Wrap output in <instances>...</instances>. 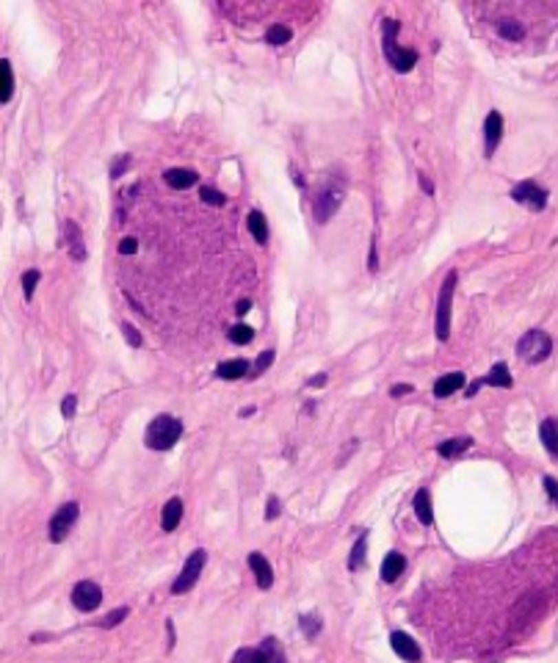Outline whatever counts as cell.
Listing matches in <instances>:
<instances>
[{
  "instance_id": "obj_41",
  "label": "cell",
  "mask_w": 558,
  "mask_h": 663,
  "mask_svg": "<svg viewBox=\"0 0 558 663\" xmlns=\"http://www.w3.org/2000/svg\"><path fill=\"white\" fill-rule=\"evenodd\" d=\"M266 517H268V520H277V517H279V498H274V495L268 498V509H266Z\"/></svg>"
},
{
  "instance_id": "obj_21",
  "label": "cell",
  "mask_w": 558,
  "mask_h": 663,
  "mask_svg": "<svg viewBox=\"0 0 558 663\" xmlns=\"http://www.w3.org/2000/svg\"><path fill=\"white\" fill-rule=\"evenodd\" d=\"M14 97V72H12V61L0 59V103H9Z\"/></svg>"
},
{
  "instance_id": "obj_12",
  "label": "cell",
  "mask_w": 558,
  "mask_h": 663,
  "mask_svg": "<svg viewBox=\"0 0 558 663\" xmlns=\"http://www.w3.org/2000/svg\"><path fill=\"white\" fill-rule=\"evenodd\" d=\"M390 644H393V649H396L398 657H404V660H409V663L420 660V646H418V641H415L409 633L396 630V633L390 635Z\"/></svg>"
},
{
  "instance_id": "obj_29",
  "label": "cell",
  "mask_w": 558,
  "mask_h": 663,
  "mask_svg": "<svg viewBox=\"0 0 558 663\" xmlns=\"http://www.w3.org/2000/svg\"><path fill=\"white\" fill-rule=\"evenodd\" d=\"M233 663H266V655L260 646H244L233 655Z\"/></svg>"
},
{
  "instance_id": "obj_46",
  "label": "cell",
  "mask_w": 558,
  "mask_h": 663,
  "mask_svg": "<svg viewBox=\"0 0 558 663\" xmlns=\"http://www.w3.org/2000/svg\"><path fill=\"white\" fill-rule=\"evenodd\" d=\"M166 630H169V649L174 646V624H171V619H166Z\"/></svg>"
},
{
  "instance_id": "obj_18",
  "label": "cell",
  "mask_w": 558,
  "mask_h": 663,
  "mask_svg": "<svg viewBox=\"0 0 558 663\" xmlns=\"http://www.w3.org/2000/svg\"><path fill=\"white\" fill-rule=\"evenodd\" d=\"M166 182L171 185V188H177V191H185V188H194L197 185V171H191V169H169L166 174Z\"/></svg>"
},
{
  "instance_id": "obj_15",
  "label": "cell",
  "mask_w": 558,
  "mask_h": 663,
  "mask_svg": "<svg viewBox=\"0 0 558 663\" xmlns=\"http://www.w3.org/2000/svg\"><path fill=\"white\" fill-rule=\"evenodd\" d=\"M407 569V558L401 553H387L382 561V580L385 583H396Z\"/></svg>"
},
{
  "instance_id": "obj_47",
  "label": "cell",
  "mask_w": 558,
  "mask_h": 663,
  "mask_svg": "<svg viewBox=\"0 0 558 663\" xmlns=\"http://www.w3.org/2000/svg\"><path fill=\"white\" fill-rule=\"evenodd\" d=\"M420 185H423V191H426V193H429V196H431V193H434V185H431V182H429V180H426V177H423V174H420Z\"/></svg>"
},
{
  "instance_id": "obj_2",
  "label": "cell",
  "mask_w": 558,
  "mask_h": 663,
  "mask_svg": "<svg viewBox=\"0 0 558 663\" xmlns=\"http://www.w3.org/2000/svg\"><path fill=\"white\" fill-rule=\"evenodd\" d=\"M182 436V420L174 417V414H158L149 420L147 431H144V442L147 448L152 451H169L174 448Z\"/></svg>"
},
{
  "instance_id": "obj_4",
  "label": "cell",
  "mask_w": 558,
  "mask_h": 663,
  "mask_svg": "<svg viewBox=\"0 0 558 663\" xmlns=\"http://www.w3.org/2000/svg\"><path fill=\"white\" fill-rule=\"evenodd\" d=\"M517 354H519L525 362L539 365V362H544V359L552 354V340H550L547 332L530 329V332H525V335L517 340Z\"/></svg>"
},
{
  "instance_id": "obj_26",
  "label": "cell",
  "mask_w": 558,
  "mask_h": 663,
  "mask_svg": "<svg viewBox=\"0 0 558 663\" xmlns=\"http://www.w3.org/2000/svg\"><path fill=\"white\" fill-rule=\"evenodd\" d=\"M290 36H293V31L288 28V25H268V31H266V42L268 45H274V48H282V45H288L290 42Z\"/></svg>"
},
{
  "instance_id": "obj_33",
  "label": "cell",
  "mask_w": 558,
  "mask_h": 663,
  "mask_svg": "<svg viewBox=\"0 0 558 663\" xmlns=\"http://www.w3.org/2000/svg\"><path fill=\"white\" fill-rule=\"evenodd\" d=\"M301 633H307V638H315L318 633H321V619L315 616V613H310V616H301Z\"/></svg>"
},
{
  "instance_id": "obj_10",
  "label": "cell",
  "mask_w": 558,
  "mask_h": 663,
  "mask_svg": "<svg viewBox=\"0 0 558 663\" xmlns=\"http://www.w3.org/2000/svg\"><path fill=\"white\" fill-rule=\"evenodd\" d=\"M500 138H503V116H500V111H489V116L484 122V152H486V158L495 155Z\"/></svg>"
},
{
  "instance_id": "obj_23",
  "label": "cell",
  "mask_w": 558,
  "mask_h": 663,
  "mask_svg": "<svg viewBox=\"0 0 558 663\" xmlns=\"http://www.w3.org/2000/svg\"><path fill=\"white\" fill-rule=\"evenodd\" d=\"M365 556H367V531H362V534L356 536V542H354L351 553H348V569H351V572L362 569V567H365Z\"/></svg>"
},
{
  "instance_id": "obj_30",
  "label": "cell",
  "mask_w": 558,
  "mask_h": 663,
  "mask_svg": "<svg viewBox=\"0 0 558 663\" xmlns=\"http://www.w3.org/2000/svg\"><path fill=\"white\" fill-rule=\"evenodd\" d=\"M39 280H42V271H39V269H28V271L23 274V296H25V302H31V299H34Z\"/></svg>"
},
{
  "instance_id": "obj_9",
  "label": "cell",
  "mask_w": 558,
  "mask_h": 663,
  "mask_svg": "<svg viewBox=\"0 0 558 663\" xmlns=\"http://www.w3.org/2000/svg\"><path fill=\"white\" fill-rule=\"evenodd\" d=\"M103 602V589L94 583V580H78L75 589H72V605L83 613L89 611H97Z\"/></svg>"
},
{
  "instance_id": "obj_31",
  "label": "cell",
  "mask_w": 558,
  "mask_h": 663,
  "mask_svg": "<svg viewBox=\"0 0 558 663\" xmlns=\"http://www.w3.org/2000/svg\"><path fill=\"white\" fill-rule=\"evenodd\" d=\"M263 655H266V663H285V652L282 646L277 644V638H263Z\"/></svg>"
},
{
  "instance_id": "obj_17",
  "label": "cell",
  "mask_w": 558,
  "mask_h": 663,
  "mask_svg": "<svg viewBox=\"0 0 558 663\" xmlns=\"http://www.w3.org/2000/svg\"><path fill=\"white\" fill-rule=\"evenodd\" d=\"M182 520V501L180 498H171L166 506H163V514H160V528L166 534H171Z\"/></svg>"
},
{
  "instance_id": "obj_22",
  "label": "cell",
  "mask_w": 558,
  "mask_h": 663,
  "mask_svg": "<svg viewBox=\"0 0 558 663\" xmlns=\"http://www.w3.org/2000/svg\"><path fill=\"white\" fill-rule=\"evenodd\" d=\"M246 227H249V233H252V238H255L257 244H266V241H268V224H266V215H263L260 210H249Z\"/></svg>"
},
{
  "instance_id": "obj_25",
  "label": "cell",
  "mask_w": 558,
  "mask_h": 663,
  "mask_svg": "<svg viewBox=\"0 0 558 663\" xmlns=\"http://www.w3.org/2000/svg\"><path fill=\"white\" fill-rule=\"evenodd\" d=\"M539 436H541V442H544V448L555 456V454H558V423H555L552 417H547V420L539 425Z\"/></svg>"
},
{
  "instance_id": "obj_20",
  "label": "cell",
  "mask_w": 558,
  "mask_h": 663,
  "mask_svg": "<svg viewBox=\"0 0 558 663\" xmlns=\"http://www.w3.org/2000/svg\"><path fill=\"white\" fill-rule=\"evenodd\" d=\"M415 514H418V520L423 523V525H431L434 523V506H431V492L423 487V490H418V495H415Z\"/></svg>"
},
{
  "instance_id": "obj_27",
  "label": "cell",
  "mask_w": 558,
  "mask_h": 663,
  "mask_svg": "<svg viewBox=\"0 0 558 663\" xmlns=\"http://www.w3.org/2000/svg\"><path fill=\"white\" fill-rule=\"evenodd\" d=\"M497 34L503 39H508V42H519L525 36V28L517 20H503V23H497Z\"/></svg>"
},
{
  "instance_id": "obj_45",
  "label": "cell",
  "mask_w": 558,
  "mask_h": 663,
  "mask_svg": "<svg viewBox=\"0 0 558 663\" xmlns=\"http://www.w3.org/2000/svg\"><path fill=\"white\" fill-rule=\"evenodd\" d=\"M249 307H252V299H241V302L235 304V313H238V315H246Z\"/></svg>"
},
{
  "instance_id": "obj_14",
  "label": "cell",
  "mask_w": 558,
  "mask_h": 663,
  "mask_svg": "<svg viewBox=\"0 0 558 663\" xmlns=\"http://www.w3.org/2000/svg\"><path fill=\"white\" fill-rule=\"evenodd\" d=\"M464 381H467V376H464L462 370L445 373V376H440V381L434 384V395H437V398H448V395L459 392V390L464 387Z\"/></svg>"
},
{
  "instance_id": "obj_35",
  "label": "cell",
  "mask_w": 558,
  "mask_h": 663,
  "mask_svg": "<svg viewBox=\"0 0 558 663\" xmlns=\"http://www.w3.org/2000/svg\"><path fill=\"white\" fill-rule=\"evenodd\" d=\"M127 613H130V608H125V605H122V608L111 611V613H108V616H105V619L100 622V627H116V624H119V622H122V619H125Z\"/></svg>"
},
{
  "instance_id": "obj_38",
  "label": "cell",
  "mask_w": 558,
  "mask_h": 663,
  "mask_svg": "<svg viewBox=\"0 0 558 663\" xmlns=\"http://www.w3.org/2000/svg\"><path fill=\"white\" fill-rule=\"evenodd\" d=\"M122 332H125V340H127L133 348H141V335H138V329H136V326H130V324H122Z\"/></svg>"
},
{
  "instance_id": "obj_28",
  "label": "cell",
  "mask_w": 558,
  "mask_h": 663,
  "mask_svg": "<svg viewBox=\"0 0 558 663\" xmlns=\"http://www.w3.org/2000/svg\"><path fill=\"white\" fill-rule=\"evenodd\" d=\"M227 337H230V343H235V346H246V343L255 340V329L246 326V324H235V326L227 332Z\"/></svg>"
},
{
  "instance_id": "obj_44",
  "label": "cell",
  "mask_w": 558,
  "mask_h": 663,
  "mask_svg": "<svg viewBox=\"0 0 558 663\" xmlns=\"http://www.w3.org/2000/svg\"><path fill=\"white\" fill-rule=\"evenodd\" d=\"M326 381H329V376H326V373H315V376L307 381V387H323Z\"/></svg>"
},
{
  "instance_id": "obj_13",
  "label": "cell",
  "mask_w": 558,
  "mask_h": 663,
  "mask_svg": "<svg viewBox=\"0 0 558 663\" xmlns=\"http://www.w3.org/2000/svg\"><path fill=\"white\" fill-rule=\"evenodd\" d=\"M249 569L255 572V580H257L260 589H271V583H274V569H271V564H268V558H266L263 553H252V556H249Z\"/></svg>"
},
{
  "instance_id": "obj_40",
  "label": "cell",
  "mask_w": 558,
  "mask_h": 663,
  "mask_svg": "<svg viewBox=\"0 0 558 663\" xmlns=\"http://www.w3.org/2000/svg\"><path fill=\"white\" fill-rule=\"evenodd\" d=\"M136 252H138V241L136 238H125L119 244V255H136Z\"/></svg>"
},
{
  "instance_id": "obj_6",
  "label": "cell",
  "mask_w": 558,
  "mask_h": 663,
  "mask_svg": "<svg viewBox=\"0 0 558 663\" xmlns=\"http://www.w3.org/2000/svg\"><path fill=\"white\" fill-rule=\"evenodd\" d=\"M205 561H208V553H205V550H194L189 558H185V564H182L180 575L174 578V583H171V591H174V594H185V591H191V589L197 586V580H200L202 569H205Z\"/></svg>"
},
{
  "instance_id": "obj_16",
  "label": "cell",
  "mask_w": 558,
  "mask_h": 663,
  "mask_svg": "<svg viewBox=\"0 0 558 663\" xmlns=\"http://www.w3.org/2000/svg\"><path fill=\"white\" fill-rule=\"evenodd\" d=\"M470 445H473V439H470V436H453V439L440 442V445H437V454H440L442 459H456V456H462Z\"/></svg>"
},
{
  "instance_id": "obj_8",
  "label": "cell",
  "mask_w": 558,
  "mask_h": 663,
  "mask_svg": "<svg viewBox=\"0 0 558 663\" xmlns=\"http://www.w3.org/2000/svg\"><path fill=\"white\" fill-rule=\"evenodd\" d=\"M511 199H514L517 204L530 207V210H544V207H547V191H544L539 182H533V180L517 182V185L511 188Z\"/></svg>"
},
{
  "instance_id": "obj_7",
  "label": "cell",
  "mask_w": 558,
  "mask_h": 663,
  "mask_svg": "<svg viewBox=\"0 0 558 663\" xmlns=\"http://www.w3.org/2000/svg\"><path fill=\"white\" fill-rule=\"evenodd\" d=\"M78 517H81V506H78L75 501L64 503V506L50 517V525H47V531H50V542H56V545L64 542V539L69 536V531L75 528Z\"/></svg>"
},
{
  "instance_id": "obj_11",
  "label": "cell",
  "mask_w": 558,
  "mask_h": 663,
  "mask_svg": "<svg viewBox=\"0 0 558 663\" xmlns=\"http://www.w3.org/2000/svg\"><path fill=\"white\" fill-rule=\"evenodd\" d=\"M64 246L69 249V257L75 263H83L89 255H86V246H83V235H81V227L75 224V221H64Z\"/></svg>"
},
{
  "instance_id": "obj_1",
  "label": "cell",
  "mask_w": 558,
  "mask_h": 663,
  "mask_svg": "<svg viewBox=\"0 0 558 663\" xmlns=\"http://www.w3.org/2000/svg\"><path fill=\"white\" fill-rule=\"evenodd\" d=\"M398 31H401V23H398V20H393V17L382 20V50H385V59L390 61V67H393L396 72L407 75V72L418 64V53H415V50H404V48L396 45Z\"/></svg>"
},
{
  "instance_id": "obj_39",
  "label": "cell",
  "mask_w": 558,
  "mask_h": 663,
  "mask_svg": "<svg viewBox=\"0 0 558 663\" xmlns=\"http://www.w3.org/2000/svg\"><path fill=\"white\" fill-rule=\"evenodd\" d=\"M544 492H547V498L558 506V481L555 478H550V476H544Z\"/></svg>"
},
{
  "instance_id": "obj_32",
  "label": "cell",
  "mask_w": 558,
  "mask_h": 663,
  "mask_svg": "<svg viewBox=\"0 0 558 663\" xmlns=\"http://www.w3.org/2000/svg\"><path fill=\"white\" fill-rule=\"evenodd\" d=\"M200 196H202L208 204H216V207H222V204L227 202V196H224L222 191H216L213 185H202V188H200Z\"/></svg>"
},
{
  "instance_id": "obj_3",
  "label": "cell",
  "mask_w": 558,
  "mask_h": 663,
  "mask_svg": "<svg viewBox=\"0 0 558 663\" xmlns=\"http://www.w3.org/2000/svg\"><path fill=\"white\" fill-rule=\"evenodd\" d=\"M456 271H448L442 288H440V299H437V318H434V335L437 340H448L451 337V304H453V293H456Z\"/></svg>"
},
{
  "instance_id": "obj_34",
  "label": "cell",
  "mask_w": 558,
  "mask_h": 663,
  "mask_svg": "<svg viewBox=\"0 0 558 663\" xmlns=\"http://www.w3.org/2000/svg\"><path fill=\"white\" fill-rule=\"evenodd\" d=\"M130 166H133V158H130V155H119V158L114 160V166H111V177H114V180H116V177H122V174H125Z\"/></svg>"
},
{
  "instance_id": "obj_19",
  "label": "cell",
  "mask_w": 558,
  "mask_h": 663,
  "mask_svg": "<svg viewBox=\"0 0 558 663\" xmlns=\"http://www.w3.org/2000/svg\"><path fill=\"white\" fill-rule=\"evenodd\" d=\"M246 373H249V362L246 359H227V362H222L216 368V376L224 379V381H235V379H241Z\"/></svg>"
},
{
  "instance_id": "obj_36",
  "label": "cell",
  "mask_w": 558,
  "mask_h": 663,
  "mask_svg": "<svg viewBox=\"0 0 558 663\" xmlns=\"http://www.w3.org/2000/svg\"><path fill=\"white\" fill-rule=\"evenodd\" d=\"M271 362H274V351H263V354L255 359V368H252V370H255V376H260L263 370H268V368H271Z\"/></svg>"
},
{
  "instance_id": "obj_43",
  "label": "cell",
  "mask_w": 558,
  "mask_h": 663,
  "mask_svg": "<svg viewBox=\"0 0 558 663\" xmlns=\"http://www.w3.org/2000/svg\"><path fill=\"white\" fill-rule=\"evenodd\" d=\"M412 390H415L412 384H393V387H390V395H393V398H401V395H409Z\"/></svg>"
},
{
  "instance_id": "obj_42",
  "label": "cell",
  "mask_w": 558,
  "mask_h": 663,
  "mask_svg": "<svg viewBox=\"0 0 558 663\" xmlns=\"http://www.w3.org/2000/svg\"><path fill=\"white\" fill-rule=\"evenodd\" d=\"M367 269L376 271L379 269V255H376V241H370V255H367Z\"/></svg>"
},
{
  "instance_id": "obj_24",
  "label": "cell",
  "mask_w": 558,
  "mask_h": 663,
  "mask_svg": "<svg viewBox=\"0 0 558 663\" xmlns=\"http://www.w3.org/2000/svg\"><path fill=\"white\" fill-rule=\"evenodd\" d=\"M481 384H489V387H511V373H508V365L506 362H495L492 370L481 379Z\"/></svg>"
},
{
  "instance_id": "obj_37",
  "label": "cell",
  "mask_w": 558,
  "mask_h": 663,
  "mask_svg": "<svg viewBox=\"0 0 558 663\" xmlns=\"http://www.w3.org/2000/svg\"><path fill=\"white\" fill-rule=\"evenodd\" d=\"M75 412H78V395H67V398L61 401V414H64V420H72Z\"/></svg>"
},
{
  "instance_id": "obj_5",
  "label": "cell",
  "mask_w": 558,
  "mask_h": 663,
  "mask_svg": "<svg viewBox=\"0 0 558 663\" xmlns=\"http://www.w3.org/2000/svg\"><path fill=\"white\" fill-rule=\"evenodd\" d=\"M343 196H345L343 182H334V180H329V182L315 193V199H312V213H315L318 224H326V221L340 210Z\"/></svg>"
}]
</instances>
